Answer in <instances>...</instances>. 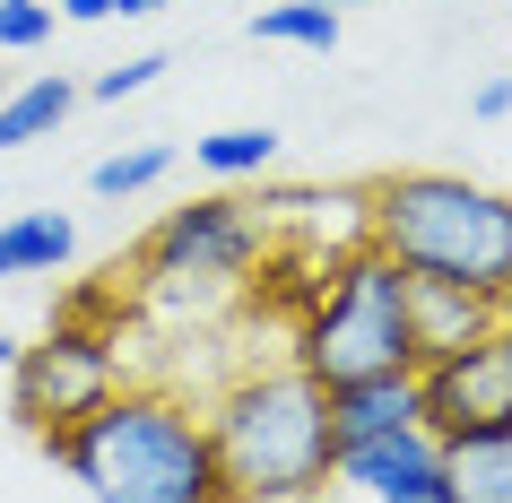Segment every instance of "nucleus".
Segmentation results:
<instances>
[{"mask_svg": "<svg viewBox=\"0 0 512 503\" xmlns=\"http://www.w3.org/2000/svg\"><path fill=\"white\" fill-rule=\"evenodd\" d=\"M44 451L70 469V486H87V503H226L217 495V451H209V425H200V399H183L174 382L105 391Z\"/></svg>", "mask_w": 512, "mask_h": 503, "instance_id": "obj_1", "label": "nucleus"}, {"mask_svg": "<svg viewBox=\"0 0 512 503\" xmlns=\"http://www.w3.org/2000/svg\"><path fill=\"white\" fill-rule=\"evenodd\" d=\"M226 503H322L330 495V408L296 365H235L200 399Z\"/></svg>", "mask_w": 512, "mask_h": 503, "instance_id": "obj_2", "label": "nucleus"}, {"mask_svg": "<svg viewBox=\"0 0 512 503\" xmlns=\"http://www.w3.org/2000/svg\"><path fill=\"white\" fill-rule=\"evenodd\" d=\"M365 243L426 287H469L495 304L512 269V191L443 174V165L374 174L365 183Z\"/></svg>", "mask_w": 512, "mask_h": 503, "instance_id": "obj_3", "label": "nucleus"}, {"mask_svg": "<svg viewBox=\"0 0 512 503\" xmlns=\"http://www.w3.org/2000/svg\"><path fill=\"white\" fill-rule=\"evenodd\" d=\"M408 269L382 261L374 243H348L330 261L322 295L296 313L287 330V365L304 382H365V373H417L426 347H417V304H408Z\"/></svg>", "mask_w": 512, "mask_h": 503, "instance_id": "obj_4", "label": "nucleus"}, {"mask_svg": "<svg viewBox=\"0 0 512 503\" xmlns=\"http://www.w3.org/2000/svg\"><path fill=\"white\" fill-rule=\"evenodd\" d=\"M261 209L243 200V191H209V200H191V209H165L148 226V243L131 252V295L148 304H209V295H235L261 261Z\"/></svg>", "mask_w": 512, "mask_h": 503, "instance_id": "obj_5", "label": "nucleus"}, {"mask_svg": "<svg viewBox=\"0 0 512 503\" xmlns=\"http://www.w3.org/2000/svg\"><path fill=\"white\" fill-rule=\"evenodd\" d=\"M122 330H96V321H61L44 339H18V365H9V417L27 425L35 443H53L61 425H79L105 391H122Z\"/></svg>", "mask_w": 512, "mask_h": 503, "instance_id": "obj_6", "label": "nucleus"}, {"mask_svg": "<svg viewBox=\"0 0 512 503\" xmlns=\"http://www.w3.org/2000/svg\"><path fill=\"white\" fill-rule=\"evenodd\" d=\"M417 417H426L434 443H460V434H512V321L495 313L478 339L443 347L417 365Z\"/></svg>", "mask_w": 512, "mask_h": 503, "instance_id": "obj_7", "label": "nucleus"}, {"mask_svg": "<svg viewBox=\"0 0 512 503\" xmlns=\"http://www.w3.org/2000/svg\"><path fill=\"white\" fill-rule=\"evenodd\" d=\"M330 486H348L365 503H452V469H443V443L426 425H400V434H374V443H339Z\"/></svg>", "mask_w": 512, "mask_h": 503, "instance_id": "obj_8", "label": "nucleus"}, {"mask_svg": "<svg viewBox=\"0 0 512 503\" xmlns=\"http://www.w3.org/2000/svg\"><path fill=\"white\" fill-rule=\"evenodd\" d=\"M330 261H339V252H322V243L270 235V243H261V261H252V278L235 287V304H243L252 321H278V330H296V313L313 304V295H322Z\"/></svg>", "mask_w": 512, "mask_h": 503, "instance_id": "obj_9", "label": "nucleus"}, {"mask_svg": "<svg viewBox=\"0 0 512 503\" xmlns=\"http://www.w3.org/2000/svg\"><path fill=\"white\" fill-rule=\"evenodd\" d=\"M322 408H330V443H374V434L426 425V417H417V373H365V382H330Z\"/></svg>", "mask_w": 512, "mask_h": 503, "instance_id": "obj_10", "label": "nucleus"}, {"mask_svg": "<svg viewBox=\"0 0 512 503\" xmlns=\"http://www.w3.org/2000/svg\"><path fill=\"white\" fill-rule=\"evenodd\" d=\"M70 252H79V226H70L61 209L0 217V278H53Z\"/></svg>", "mask_w": 512, "mask_h": 503, "instance_id": "obj_11", "label": "nucleus"}, {"mask_svg": "<svg viewBox=\"0 0 512 503\" xmlns=\"http://www.w3.org/2000/svg\"><path fill=\"white\" fill-rule=\"evenodd\" d=\"M70 113H79V87L61 79V70H53V79L9 87V96H0V157H9V148H35V139H53Z\"/></svg>", "mask_w": 512, "mask_h": 503, "instance_id": "obj_12", "label": "nucleus"}, {"mask_svg": "<svg viewBox=\"0 0 512 503\" xmlns=\"http://www.w3.org/2000/svg\"><path fill=\"white\" fill-rule=\"evenodd\" d=\"M191 165H200L209 183H270V165H278V131H270V122L209 131V139H191Z\"/></svg>", "mask_w": 512, "mask_h": 503, "instance_id": "obj_13", "label": "nucleus"}, {"mask_svg": "<svg viewBox=\"0 0 512 503\" xmlns=\"http://www.w3.org/2000/svg\"><path fill=\"white\" fill-rule=\"evenodd\" d=\"M452 503H512V434H460L443 443Z\"/></svg>", "mask_w": 512, "mask_h": 503, "instance_id": "obj_14", "label": "nucleus"}, {"mask_svg": "<svg viewBox=\"0 0 512 503\" xmlns=\"http://www.w3.org/2000/svg\"><path fill=\"white\" fill-rule=\"evenodd\" d=\"M408 304H417V347L426 356H443V347H460V339H478L486 321H495V304L486 295H469V287H426V278H408Z\"/></svg>", "mask_w": 512, "mask_h": 503, "instance_id": "obj_15", "label": "nucleus"}, {"mask_svg": "<svg viewBox=\"0 0 512 503\" xmlns=\"http://www.w3.org/2000/svg\"><path fill=\"white\" fill-rule=\"evenodd\" d=\"M339 9L330 0H270V9H252V35L261 44H287V53H339Z\"/></svg>", "mask_w": 512, "mask_h": 503, "instance_id": "obj_16", "label": "nucleus"}, {"mask_svg": "<svg viewBox=\"0 0 512 503\" xmlns=\"http://www.w3.org/2000/svg\"><path fill=\"white\" fill-rule=\"evenodd\" d=\"M165 174H174V148L165 139H139V148H113V157L87 165V191L96 200H131V191H157Z\"/></svg>", "mask_w": 512, "mask_h": 503, "instance_id": "obj_17", "label": "nucleus"}, {"mask_svg": "<svg viewBox=\"0 0 512 503\" xmlns=\"http://www.w3.org/2000/svg\"><path fill=\"white\" fill-rule=\"evenodd\" d=\"M61 9L53 0H0V53H35V44H53Z\"/></svg>", "mask_w": 512, "mask_h": 503, "instance_id": "obj_18", "label": "nucleus"}, {"mask_svg": "<svg viewBox=\"0 0 512 503\" xmlns=\"http://www.w3.org/2000/svg\"><path fill=\"white\" fill-rule=\"evenodd\" d=\"M165 70V53H139V61H113V70H96V79L79 87V96H96V105H122V96H139V87Z\"/></svg>", "mask_w": 512, "mask_h": 503, "instance_id": "obj_19", "label": "nucleus"}, {"mask_svg": "<svg viewBox=\"0 0 512 503\" xmlns=\"http://www.w3.org/2000/svg\"><path fill=\"white\" fill-rule=\"evenodd\" d=\"M70 27H105V18H131V0H53Z\"/></svg>", "mask_w": 512, "mask_h": 503, "instance_id": "obj_20", "label": "nucleus"}, {"mask_svg": "<svg viewBox=\"0 0 512 503\" xmlns=\"http://www.w3.org/2000/svg\"><path fill=\"white\" fill-rule=\"evenodd\" d=\"M469 113H478V122H504L512 113V79H486L478 96H469Z\"/></svg>", "mask_w": 512, "mask_h": 503, "instance_id": "obj_21", "label": "nucleus"}, {"mask_svg": "<svg viewBox=\"0 0 512 503\" xmlns=\"http://www.w3.org/2000/svg\"><path fill=\"white\" fill-rule=\"evenodd\" d=\"M9 365H18V339H9V330H0V373H9Z\"/></svg>", "mask_w": 512, "mask_h": 503, "instance_id": "obj_22", "label": "nucleus"}, {"mask_svg": "<svg viewBox=\"0 0 512 503\" xmlns=\"http://www.w3.org/2000/svg\"><path fill=\"white\" fill-rule=\"evenodd\" d=\"M495 313H504V321H512V269H504V295H495Z\"/></svg>", "mask_w": 512, "mask_h": 503, "instance_id": "obj_23", "label": "nucleus"}, {"mask_svg": "<svg viewBox=\"0 0 512 503\" xmlns=\"http://www.w3.org/2000/svg\"><path fill=\"white\" fill-rule=\"evenodd\" d=\"M148 9H174V0H131V18H148Z\"/></svg>", "mask_w": 512, "mask_h": 503, "instance_id": "obj_24", "label": "nucleus"}, {"mask_svg": "<svg viewBox=\"0 0 512 503\" xmlns=\"http://www.w3.org/2000/svg\"><path fill=\"white\" fill-rule=\"evenodd\" d=\"M330 9H339V18H348V9H374V0H330Z\"/></svg>", "mask_w": 512, "mask_h": 503, "instance_id": "obj_25", "label": "nucleus"}]
</instances>
